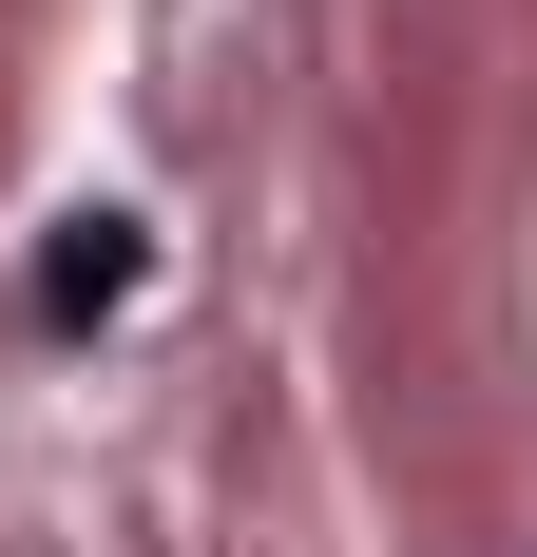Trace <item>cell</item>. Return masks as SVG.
Returning <instances> with one entry per match:
<instances>
[{"label":"cell","instance_id":"1","mask_svg":"<svg viewBox=\"0 0 537 557\" xmlns=\"http://www.w3.org/2000/svg\"><path fill=\"white\" fill-rule=\"evenodd\" d=\"M135 270H154V231H135V212H58V250H39V327H58V346L115 327V308H135Z\"/></svg>","mask_w":537,"mask_h":557}]
</instances>
